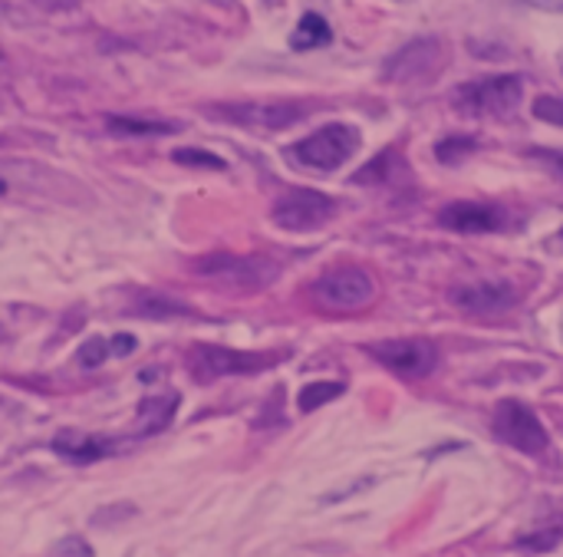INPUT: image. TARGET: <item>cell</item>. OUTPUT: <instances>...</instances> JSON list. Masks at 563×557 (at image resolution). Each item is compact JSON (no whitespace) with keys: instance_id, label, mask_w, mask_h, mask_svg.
Listing matches in <instances>:
<instances>
[{"instance_id":"26","label":"cell","mask_w":563,"mask_h":557,"mask_svg":"<svg viewBox=\"0 0 563 557\" xmlns=\"http://www.w3.org/2000/svg\"><path fill=\"white\" fill-rule=\"evenodd\" d=\"M528 155H531V159H538L541 165H548L554 175H561L563 178V152H554V149H531Z\"/></svg>"},{"instance_id":"16","label":"cell","mask_w":563,"mask_h":557,"mask_svg":"<svg viewBox=\"0 0 563 557\" xmlns=\"http://www.w3.org/2000/svg\"><path fill=\"white\" fill-rule=\"evenodd\" d=\"M330 40H333V30H330V23L320 13H303L297 30L290 33V46L294 50H317V46H327Z\"/></svg>"},{"instance_id":"15","label":"cell","mask_w":563,"mask_h":557,"mask_svg":"<svg viewBox=\"0 0 563 557\" xmlns=\"http://www.w3.org/2000/svg\"><path fill=\"white\" fill-rule=\"evenodd\" d=\"M175 409H178V396L175 393L142 400V406H139V429H142V436L162 433L175 419Z\"/></svg>"},{"instance_id":"9","label":"cell","mask_w":563,"mask_h":557,"mask_svg":"<svg viewBox=\"0 0 563 557\" xmlns=\"http://www.w3.org/2000/svg\"><path fill=\"white\" fill-rule=\"evenodd\" d=\"M442 66V43L439 40H412L399 53L389 56L386 63V79L393 83H416L435 76Z\"/></svg>"},{"instance_id":"1","label":"cell","mask_w":563,"mask_h":557,"mask_svg":"<svg viewBox=\"0 0 563 557\" xmlns=\"http://www.w3.org/2000/svg\"><path fill=\"white\" fill-rule=\"evenodd\" d=\"M307 297L317 310L327 314H356L366 310L376 301V284L363 267L343 264V267H330L323 271L310 287Z\"/></svg>"},{"instance_id":"14","label":"cell","mask_w":563,"mask_h":557,"mask_svg":"<svg viewBox=\"0 0 563 557\" xmlns=\"http://www.w3.org/2000/svg\"><path fill=\"white\" fill-rule=\"evenodd\" d=\"M106 125H109V132L125 135V139L168 135V132H178V129H181L178 122H168V119H148V116H109V119H106Z\"/></svg>"},{"instance_id":"19","label":"cell","mask_w":563,"mask_h":557,"mask_svg":"<svg viewBox=\"0 0 563 557\" xmlns=\"http://www.w3.org/2000/svg\"><path fill=\"white\" fill-rule=\"evenodd\" d=\"M393 162H399V155H396V149H386V152H383V155H376L366 168H360V172L353 175V182H356V185H379V182H386V178H389Z\"/></svg>"},{"instance_id":"18","label":"cell","mask_w":563,"mask_h":557,"mask_svg":"<svg viewBox=\"0 0 563 557\" xmlns=\"http://www.w3.org/2000/svg\"><path fill=\"white\" fill-rule=\"evenodd\" d=\"M343 390H346L343 383H327V380L310 383V386H303V390H300L297 406H300V413H313V409H320V406L333 403L336 396H343Z\"/></svg>"},{"instance_id":"7","label":"cell","mask_w":563,"mask_h":557,"mask_svg":"<svg viewBox=\"0 0 563 557\" xmlns=\"http://www.w3.org/2000/svg\"><path fill=\"white\" fill-rule=\"evenodd\" d=\"M336 215V201L313 188H294L277 198L271 218L284 231H317Z\"/></svg>"},{"instance_id":"21","label":"cell","mask_w":563,"mask_h":557,"mask_svg":"<svg viewBox=\"0 0 563 557\" xmlns=\"http://www.w3.org/2000/svg\"><path fill=\"white\" fill-rule=\"evenodd\" d=\"M563 542V525H551V528H541L534 535H525L518 538V548H528V551H551Z\"/></svg>"},{"instance_id":"5","label":"cell","mask_w":563,"mask_h":557,"mask_svg":"<svg viewBox=\"0 0 563 557\" xmlns=\"http://www.w3.org/2000/svg\"><path fill=\"white\" fill-rule=\"evenodd\" d=\"M492 429L505 446H511V449H518L525 456L538 459V456H544L551 449V436H548L544 423L538 419V413L531 406H525L518 400H505V403L495 406Z\"/></svg>"},{"instance_id":"8","label":"cell","mask_w":563,"mask_h":557,"mask_svg":"<svg viewBox=\"0 0 563 557\" xmlns=\"http://www.w3.org/2000/svg\"><path fill=\"white\" fill-rule=\"evenodd\" d=\"M369 353L386 367L393 370L396 376L402 380H422L435 370L439 363V353H435V343L429 340H419V337H409V340H383L376 347H369Z\"/></svg>"},{"instance_id":"17","label":"cell","mask_w":563,"mask_h":557,"mask_svg":"<svg viewBox=\"0 0 563 557\" xmlns=\"http://www.w3.org/2000/svg\"><path fill=\"white\" fill-rule=\"evenodd\" d=\"M132 314H139V317H155V320H168V317H188V314H195V310H191L188 304L168 297V294H142V297H135Z\"/></svg>"},{"instance_id":"27","label":"cell","mask_w":563,"mask_h":557,"mask_svg":"<svg viewBox=\"0 0 563 557\" xmlns=\"http://www.w3.org/2000/svg\"><path fill=\"white\" fill-rule=\"evenodd\" d=\"M109 347H112V353H115V357H129V353L139 347V340H135L132 334H119V337H112V340H109Z\"/></svg>"},{"instance_id":"13","label":"cell","mask_w":563,"mask_h":557,"mask_svg":"<svg viewBox=\"0 0 563 557\" xmlns=\"http://www.w3.org/2000/svg\"><path fill=\"white\" fill-rule=\"evenodd\" d=\"M53 452L63 456L66 462L89 466V462H99V459H109L112 452H119V443L102 439V436H86V433H76V429H63L53 439Z\"/></svg>"},{"instance_id":"25","label":"cell","mask_w":563,"mask_h":557,"mask_svg":"<svg viewBox=\"0 0 563 557\" xmlns=\"http://www.w3.org/2000/svg\"><path fill=\"white\" fill-rule=\"evenodd\" d=\"M49 557H92V548L86 545V538L69 535V538H59V542L53 545Z\"/></svg>"},{"instance_id":"3","label":"cell","mask_w":563,"mask_h":557,"mask_svg":"<svg viewBox=\"0 0 563 557\" xmlns=\"http://www.w3.org/2000/svg\"><path fill=\"white\" fill-rule=\"evenodd\" d=\"M284 353H244L231 347H214V343H198L188 350V370L195 373L198 383H211L221 376H247L261 373L274 363H280Z\"/></svg>"},{"instance_id":"28","label":"cell","mask_w":563,"mask_h":557,"mask_svg":"<svg viewBox=\"0 0 563 557\" xmlns=\"http://www.w3.org/2000/svg\"><path fill=\"white\" fill-rule=\"evenodd\" d=\"M531 7H541V10H554V13H563V0H528Z\"/></svg>"},{"instance_id":"12","label":"cell","mask_w":563,"mask_h":557,"mask_svg":"<svg viewBox=\"0 0 563 557\" xmlns=\"http://www.w3.org/2000/svg\"><path fill=\"white\" fill-rule=\"evenodd\" d=\"M439 225L459 234H485L505 225V215L485 201H452L439 211Z\"/></svg>"},{"instance_id":"11","label":"cell","mask_w":563,"mask_h":557,"mask_svg":"<svg viewBox=\"0 0 563 557\" xmlns=\"http://www.w3.org/2000/svg\"><path fill=\"white\" fill-rule=\"evenodd\" d=\"M218 112L251 129H287L307 116L303 106L297 102H238V106H218Z\"/></svg>"},{"instance_id":"10","label":"cell","mask_w":563,"mask_h":557,"mask_svg":"<svg viewBox=\"0 0 563 557\" xmlns=\"http://www.w3.org/2000/svg\"><path fill=\"white\" fill-rule=\"evenodd\" d=\"M515 291L501 281H468L452 287V304L475 317H495L515 307Z\"/></svg>"},{"instance_id":"29","label":"cell","mask_w":563,"mask_h":557,"mask_svg":"<svg viewBox=\"0 0 563 557\" xmlns=\"http://www.w3.org/2000/svg\"><path fill=\"white\" fill-rule=\"evenodd\" d=\"M3 188H7V185H3V182H0V195H3Z\"/></svg>"},{"instance_id":"23","label":"cell","mask_w":563,"mask_h":557,"mask_svg":"<svg viewBox=\"0 0 563 557\" xmlns=\"http://www.w3.org/2000/svg\"><path fill=\"white\" fill-rule=\"evenodd\" d=\"M468 152H475V139L472 135H449V139H442L439 142V149H435V155L442 159V162H459L462 155H468Z\"/></svg>"},{"instance_id":"22","label":"cell","mask_w":563,"mask_h":557,"mask_svg":"<svg viewBox=\"0 0 563 557\" xmlns=\"http://www.w3.org/2000/svg\"><path fill=\"white\" fill-rule=\"evenodd\" d=\"M109 353H112L109 340H102V337H92V340H86V343L79 347L76 360H79V367H86V370H96V367H102V363H106V357H109Z\"/></svg>"},{"instance_id":"24","label":"cell","mask_w":563,"mask_h":557,"mask_svg":"<svg viewBox=\"0 0 563 557\" xmlns=\"http://www.w3.org/2000/svg\"><path fill=\"white\" fill-rule=\"evenodd\" d=\"M534 116H538L541 122L563 125V99H558V96H538V99H534Z\"/></svg>"},{"instance_id":"6","label":"cell","mask_w":563,"mask_h":557,"mask_svg":"<svg viewBox=\"0 0 563 557\" xmlns=\"http://www.w3.org/2000/svg\"><path fill=\"white\" fill-rule=\"evenodd\" d=\"M360 149V132L346 122H330L317 132H310L307 139H300L290 155L307 165V168H317V172H333L340 168L353 152Z\"/></svg>"},{"instance_id":"4","label":"cell","mask_w":563,"mask_h":557,"mask_svg":"<svg viewBox=\"0 0 563 557\" xmlns=\"http://www.w3.org/2000/svg\"><path fill=\"white\" fill-rule=\"evenodd\" d=\"M521 96H525V79L505 73V76H485L459 86L452 102L465 116H508L518 109Z\"/></svg>"},{"instance_id":"20","label":"cell","mask_w":563,"mask_h":557,"mask_svg":"<svg viewBox=\"0 0 563 557\" xmlns=\"http://www.w3.org/2000/svg\"><path fill=\"white\" fill-rule=\"evenodd\" d=\"M172 159L178 165H191V168H214V172H224L228 168V162L221 155H211L205 149H175Z\"/></svg>"},{"instance_id":"2","label":"cell","mask_w":563,"mask_h":557,"mask_svg":"<svg viewBox=\"0 0 563 557\" xmlns=\"http://www.w3.org/2000/svg\"><path fill=\"white\" fill-rule=\"evenodd\" d=\"M195 274L228 291H264L277 281V264L261 254H208L195 261Z\"/></svg>"}]
</instances>
